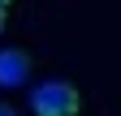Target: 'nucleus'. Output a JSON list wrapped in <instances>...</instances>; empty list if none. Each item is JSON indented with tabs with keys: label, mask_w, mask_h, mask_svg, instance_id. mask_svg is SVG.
<instances>
[{
	"label": "nucleus",
	"mask_w": 121,
	"mask_h": 116,
	"mask_svg": "<svg viewBox=\"0 0 121 116\" xmlns=\"http://www.w3.org/2000/svg\"><path fill=\"white\" fill-rule=\"evenodd\" d=\"M30 108H35V116H73L82 108V99L69 82H43L30 90Z\"/></svg>",
	"instance_id": "obj_1"
},
{
	"label": "nucleus",
	"mask_w": 121,
	"mask_h": 116,
	"mask_svg": "<svg viewBox=\"0 0 121 116\" xmlns=\"http://www.w3.org/2000/svg\"><path fill=\"white\" fill-rule=\"evenodd\" d=\"M30 73V56L17 47H4L0 52V86H22Z\"/></svg>",
	"instance_id": "obj_2"
},
{
	"label": "nucleus",
	"mask_w": 121,
	"mask_h": 116,
	"mask_svg": "<svg viewBox=\"0 0 121 116\" xmlns=\"http://www.w3.org/2000/svg\"><path fill=\"white\" fill-rule=\"evenodd\" d=\"M0 116H17V112H13V108H4V103H0Z\"/></svg>",
	"instance_id": "obj_3"
},
{
	"label": "nucleus",
	"mask_w": 121,
	"mask_h": 116,
	"mask_svg": "<svg viewBox=\"0 0 121 116\" xmlns=\"http://www.w3.org/2000/svg\"><path fill=\"white\" fill-rule=\"evenodd\" d=\"M0 30H4V9H0Z\"/></svg>",
	"instance_id": "obj_4"
},
{
	"label": "nucleus",
	"mask_w": 121,
	"mask_h": 116,
	"mask_svg": "<svg viewBox=\"0 0 121 116\" xmlns=\"http://www.w3.org/2000/svg\"><path fill=\"white\" fill-rule=\"evenodd\" d=\"M4 4H9V0H0V9H4Z\"/></svg>",
	"instance_id": "obj_5"
}]
</instances>
